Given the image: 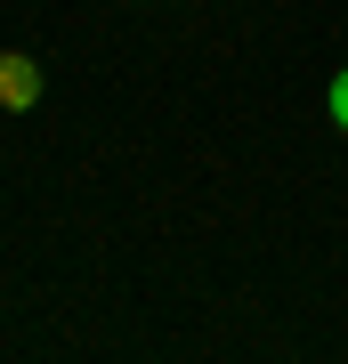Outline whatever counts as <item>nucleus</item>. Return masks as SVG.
Here are the masks:
<instances>
[{
	"label": "nucleus",
	"mask_w": 348,
	"mask_h": 364,
	"mask_svg": "<svg viewBox=\"0 0 348 364\" xmlns=\"http://www.w3.org/2000/svg\"><path fill=\"white\" fill-rule=\"evenodd\" d=\"M33 97H41V73L25 57H0V105H33Z\"/></svg>",
	"instance_id": "1"
},
{
	"label": "nucleus",
	"mask_w": 348,
	"mask_h": 364,
	"mask_svg": "<svg viewBox=\"0 0 348 364\" xmlns=\"http://www.w3.org/2000/svg\"><path fill=\"white\" fill-rule=\"evenodd\" d=\"M324 105H332V130H348V65L332 73V90H324Z\"/></svg>",
	"instance_id": "2"
}]
</instances>
